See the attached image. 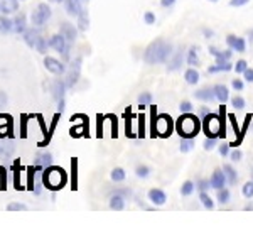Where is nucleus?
Returning <instances> with one entry per match:
<instances>
[{"instance_id": "20", "label": "nucleus", "mask_w": 253, "mask_h": 228, "mask_svg": "<svg viewBox=\"0 0 253 228\" xmlns=\"http://www.w3.org/2000/svg\"><path fill=\"white\" fill-rule=\"evenodd\" d=\"M14 32V19H9V15H0V34L7 36V34Z\"/></svg>"}, {"instance_id": "23", "label": "nucleus", "mask_w": 253, "mask_h": 228, "mask_svg": "<svg viewBox=\"0 0 253 228\" xmlns=\"http://www.w3.org/2000/svg\"><path fill=\"white\" fill-rule=\"evenodd\" d=\"M76 27L78 30H81V32H86L88 29H90V15H88V10H81V14L78 15V24H76Z\"/></svg>"}, {"instance_id": "7", "label": "nucleus", "mask_w": 253, "mask_h": 228, "mask_svg": "<svg viewBox=\"0 0 253 228\" xmlns=\"http://www.w3.org/2000/svg\"><path fill=\"white\" fill-rule=\"evenodd\" d=\"M49 48H52L56 52H59V54H63L64 59L70 58V48H71V43H68V39L63 36V34H54V36L49 37Z\"/></svg>"}, {"instance_id": "26", "label": "nucleus", "mask_w": 253, "mask_h": 228, "mask_svg": "<svg viewBox=\"0 0 253 228\" xmlns=\"http://www.w3.org/2000/svg\"><path fill=\"white\" fill-rule=\"evenodd\" d=\"M233 70V64L229 63V61H226V63H216L213 64V66L208 68V73H220V71H231Z\"/></svg>"}, {"instance_id": "49", "label": "nucleus", "mask_w": 253, "mask_h": 228, "mask_svg": "<svg viewBox=\"0 0 253 228\" xmlns=\"http://www.w3.org/2000/svg\"><path fill=\"white\" fill-rule=\"evenodd\" d=\"M7 101H9V97H7V93L0 90V108H3V106L7 105Z\"/></svg>"}, {"instance_id": "15", "label": "nucleus", "mask_w": 253, "mask_h": 228, "mask_svg": "<svg viewBox=\"0 0 253 228\" xmlns=\"http://www.w3.org/2000/svg\"><path fill=\"white\" fill-rule=\"evenodd\" d=\"M64 7H66V12L71 17H78L83 10V2L81 0H64Z\"/></svg>"}, {"instance_id": "54", "label": "nucleus", "mask_w": 253, "mask_h": 228, "mask_svg": "<svg viewBox=\"0 0 253 228\" xmlns=\"http://www.w3.org/2000/svg\"><path fill=\"white\" fill-rule=\"evenodd\" d=\"M204 34H206V37L209 39V37L213 36V30H204Z\"/></svg>"}, {"instance_id": "18", "label": "nucleus", "mask_w": 253, "mask_h": 228, "mask_svg": "<svg viewBox=\"0 0 253 228\" xmlns=\"http://www.w3.org/2000/svg\"><path fill=\"white\" fill-rule=\"evenodd\" d=\"M125 208V196L122 193L115 191L112 198H110V210L113 211H122Z\"/></svg>"}, {"instance_id": "29", "label": "nucleus", "mask_w": 253, "mask_h": 228, "mask_svg": "<svg viewBox=\"0 0 253 228\" xmlns=\"http://www.w3.org/2000/svg\"><path fill=\"white\" fill-rule=\"evenodd\" d=\"M187 64L193 68L199 66V56H198V48H191L187 51Z\"/></svg>"}, {"instance_id": "59", "label": "nucleus", "mask_w": 253, "mask_h": 228, "mask_svg": "<svg viewBox=\"0 0 253 228\" xmlns=\"http://www.w3.org/2000/svg\"><path fill=\"white\" fill-rule=\"evenodd\" d=\"M209 2H213V3H214V2H218V0H209Z\"/></svg>"}, {"instance_id": "53", "label": "nucleus", "mask_w": 253, "mask_h": 228, "mask_svg": "<svg viewBox=\"0 0 253 228\" xmlns=\"http://www.w3.org/2000/svg\"><path fill=\"white\" fill-rule=\"evenodd\" d=\"M208 113H209V112H208V108H202V110H201V115H202V119H204V117L208 115Z\"/></svg>"}, {"instance_id": "44", "label": "nucleus", "mask_w": 253, "mask_h": 228, "mask_svg": "<svg viewBox=\"0 0 253 228\" xmlns=\"http://www.w3.org/2000/svg\"><path fill=\"white\" fill-rule=\"evenodd\" d=\"M144 21H145V24H149V25L155 24V14L154 12H145L144 14Z\"/></svg>"}, {"instance_id": "4", "label": "nucleus", "mask_w": 253, "mask_h": 228, "mask_svg": "<svg viewBox=\"0 0 253 228\" xmlns=\"http://www.w3.org/2000/svg\"><path fill=\"white\" fill-rule=\"evenodd\" d=\"M22 39H24V43L27 44L29 48L36 49L41 54H46V51H48L49 48V43L42 37V34L37 30V27H30L25 30V32L22 34Z\"/></svg>"}, {"instance_id": "19", "label": "nucleus", "mask_w": 253, "mask_h": 228, "mask_svg": "<svg viewBox=\"0 0 253 228\" xmlns=\"http://www.w3.org/2000/svg\"><path fill=\"white\" fill-rule=\"evenodd\" d=\"M209 54H213L214 58H216V63H226V61H229L233 54V49H226V51H220V49H216L214 46H209Z\"/></svg>"}, {"instance_id": "34", "label": "nucleus", "mask_w": 253, "mask_h": 228, "mask_svg": "<svg viewBox=\"0 0 253 228\" xmlns=\"http://www.w3.org/2000/svg\"><path fill=\"white\" fill-rule=\"evenodd\" d=\"M181 63H182V52L179 51V52H176V56L172 58V61H169V70L171 71L177 70V68L181 66Z\"/></svg>"}, {"instance_id": "36", "label": "nucleus", "mask_w": 253, "mask_h": 228, "mask_svg": "<svg viewBox=\"0 0 253 228\" xmlns=\"http://www.w3.org/2000/svg\"><path fill=\"white\" fill-rule=\"evenodd\" d=\"M241 193H243V196L247 198V200H252L253 198V181L245 182L243 188H241Z\"/></svg>"}, {"instance_id": "28", "label": "nucleus", "mask_w": 253, "mask_h": 228, "mask_svg": "<svg viewBox=\"0 0 253 228\" xmlns=\"http://www.w3.org/2000/svg\"><path fill=\"white\" fill-rule=\"evenodd\" d=\"M223 171H225L226 179H228L229 184H236V181H238V174H236V171L233 169V166L231 164H225Z\"/></svg>"}, {"instance_id": "17", "label": "nucleus", "mask_w": 253, "mask_h": 228, "mask_svg": "<svg viewBox=\"0 0 253 228\" xmlns=\"http://www.w3.org/2000/svg\"><path fill=\"white\" fill-rule=\"evenodd\" d=\"M25 30H27V15L24 12H21L14 17V32L24 34Z\"/></svg>"}, {"instance_id": "42", "label": "nucleus", "mask_w": 253, "mask_h": 228, "mask_svg": "<svg viewBox=\"0 0 253 228\" xmlns=\"http://www.w3.org/2000/svg\"><path fill=\"white\" fill-rule=\"evenodd\" d=\"M179 110H181V113H191L193 112V103L184 100V101H181V105H179Z\"/></svg>"}, {"instance_id": "30", "label": "nucleus", "mask_w": 253, "mask_h": 228, "mask_svg": "<svg viewBox=\"0 0 253 228\" xmlns=\"http://www.w3.org/2000/svg\"><path fill=\"white\" fill-rule=\"evenodd\" d=\"M199 200H201L202 206H204L206 210H213V208H214V201H213V198H211L206 191H199Z\"/></svg>"}, {"instance_id": "48", "label": "nucleus", "mask_w": 253, "mask_h": 228, "mask_svg": "<svg viewBox=\"0 0 253 228\" xmlns=\"http://www.w3.org/2000/svg\"><path fill=\"white\" fill-rule=\"evenodd\" d=\"M248 2H250V0H229V5L231 7H243V5H247Z\"/></svg>"}, {"instance_id": "9", "label": "nucleus", "mask_w": 253, "mask_h": 228, "mask_svg": "<svg viewBox=\"0 0 253 228\" xmlns=\"http://www.w3.org/2000/svg\"><path fill=\"white\" fill-rule=\"evenodd\" d=\"M44 68L52 75H64V71H66L64 63H61L59 59L52 58V56H46L44 58Z\"/></svg>"}, {"instance_id": "10", "label": "nucleus", "mask_w": 253, "mask_h": 228, "mask_svg": "<svg viewBox=\"0 0 253 228\" xmlns=\"http://www.w3.org/2000/svg\"><path fill=\"white\" fill-rule=\"evenodd\" d=\"M226 182H228V179H226L225 171H223V169H214V173L211 174V177H209V184H211V188H214V189H216V191H218V189L225 188Z\"/></svg>"}, {"instance_id": "50", "label": "nucleus", "mask_w": 253, "mask_h": 228, "mask_svg": "<svg viewBox=\"0 0 253 228\" xmlns=\"http://www.w3.org/2000/svg\"><path fill=\"white\" fill-rule=\"evenodd\" d=\"M220 154L223 155V157L229 154V146H228V144H223V146H220Z\"/></svg>"}, {"instance_id": "58", "label": "nucleus", "mask_w": 253, "mask_h": 228, "mask_svg": "<svg viewBox=\"0 0 253 228\" xmlns=\"http://www.w3.org/2000/svg\"><path fill=\"white\" fill-rule=\"evenodd\" d=\"M81 2H83V3H88V2H90V0H81Z\"/></svg>"}, {"instance_id": "24", "label": "nucleus", "mask_w": 253, "mask_h": 228, "mask_svg": "<svg viewBox=\"0 0 253 228\" xmlns=\"http://www.w3.org/2000/svg\"><path fill=\"white\" fill-rule=\"evenodd\" d=\"M36 162L37 166H42V167H48V166H52V154L51 152H39L36 155Z\"/></svg>"}, {"instance_id": "52", "label": "nucleus", "mask_w": 253, "mask_h": 228, "mask_svg": "<svg viewBox=\"0 0 253 228\" xmlns=\"http://www.w3.org/2000/svg\"><path fill=\"white\" fill-rule=\"evenodd\" d=\"M174 2H176V0H160V5H162V7H171V5H174Z\"/></svg>"}, {"instance_id": "2", "label": "nucleus", "mask_w": 253, "mask_h": 228, "mask_svg": "<svg viewBox=\"0 0 253 228\" xmlns=\"http://www.w3.org/2000/svg\"><path fill=\"white\" fill-rule=\"evenodd\" d=\"M68 181L66 171L59 166H48L42 171V182L44 188L51 189V191H59L61 188H64Z\"/></svg>"}, {"instance_id": "39", "label": "nucleus", "mask_w": 253, "mask_h": 228, "mask_svg": "<svg viewBox=\"0 0 253 228\" xmlns=\"http://www.w3.org/2000/svg\"><path fill=\"white\" fill-rule=\"evenodd\" d=\"M231 105L235 106L236 110L245 108V98H243V97H238V95H236V97L231 98Z\"/></svg>"}, {"instance_id": "5", "label": "nucleus", "mask_w": 253, "mask_h": 228, "mask_svg": "<svg viewBox=\"0 0 253 228\" xmlns=\"http://www.w3.org/2000/svg\"><path fill=\"white\" fill-rule=\"evenodd\" d=\"M202 128H204V134L206 137H214L218 139L220 135H223V125H221V120L218 115L214 113H208L204 117V122H202Z\"/></svg>"}, {"instance_id": "25", "label": "nucleus", "mask_w": 253, "mask_h": 228, "mask_svg": "<svg viewBox=\"0 0 253 228\" xmlns=\"http://www.w3.org/2000/svg\"><path fill=\"white\" fill-rule=\"evenodd\" d=\"M199 78H201V76H199V73L196 71V68L193 66H191L189 70H186V73H184V79H186L187 85H196Z\"/></svg>"}, {"instance_id": "12", "label": "nucleus", "mask_w": 253, "mask_h": 228, "mask_svg": "<svg viewBox=\"0 0 253 228\" xmlns=\"http://www.w3.org/2000/svg\"><path fill=\"white\" fill-rule=\"evenodd\" d=\"M59 32L63 34L64 37L68 39V43H75L76 37H78V27H75L70 22H61V27H59Z\"/></svg>"}, {"instance_id": "32", "label": "nucleus", "mask_w": 253, "mask_h": 228, "mask_svg": "<svg viewBox=\"0 0 253 228\" xmlns=\"http://www.w3.org/2000/svg\"><path fill=\"white\" fill-rule=\"evenodd\" d=\"M216 200L220 201L221 204H226V203H229V200H231V195H229V189H226V188H221V189H218Z\"/></svg>"}, {"instance_id": "33", "label": "nucleus", "mask_w": 253, "mask_h": 228, "mask_svg": "<svg viewBox=\"0 0 253 228\" xmlns=\"http://www.w3.org/2000/svg\"><path fill=\"white\" fill-rule=\"evenodd\" d=\"M194 188H196V184H194L193 181H184L182 186H181V195L182 196H191L194 191Z\"/></svg>"}, {"instance_id": "57", "label": "nucleus", "mask_w": 253, "mask_h": 228, "mask_svg": "<svg viewBox=\"0 0 253 228\" xmlns=\"http://www.w3.org/2000/svg\"><path fill=\"white\" fill-rule=\"evenodd\" d=\"M49 2H52V3H61V2H64V0H49Z\"/></svg>"}, {"instance_id": "45", "label": "nucleus", "mask_w": 253, "mask_h": 228, "mask_svg": "<svg viewBox=\"0 0 253 228\" xmlns=\"http://www.w3.org/2000/svg\"><path fill=\"white\" fill-rule=\"evenodd\" d=\"M229 155H231V161L233 162H238V161H241V157H243V152H241L240 149H235Z\"/></svg>"}, {"instance_id": "3", "label": "nucleus", "mask_w": 253, "mask_h": 228, "mask_svg": "<svg viewBox=\"0 0 253 228\" xmlns=\"http://www.w3.org/2000/svg\"><path fill=\"white\" fill-rule=\"evenodd\" d=\"M177 127V134L181 135V139H194L199 134V128H201V122L196 115L191 113H182L181 119L176 124Z\"/></svg>"}, {"instance_id": "40", "label": "nucleus", "mask_w": 253, "mask_h": 228, "mask_svg": "<svg viewBox=\"0 0 253 228\" xmlns=\"http://www.w3.org/2000/svg\"><path fill=\"white\" fill-rule=\"evenodd\" d=\"M202 147H204V151H213L214 147H216V139H214V137H206Z\"/></svg>"}, {"instance_id": "27", "label": "nucleus", "mask_w": 253, "mask_h": 228, "mask_svg": "<svg viewBox=\"0 0 253 228\" xmlns=\"http://www.w3.org/2000/svg\"><path fill=\"white\" fill-rule=\"evenodd\" d=\"M152 93H149V91H142L139 95V98H137V101H139V106L140 108H147V106L152 105Z\"/></svg>"}, {"instance_id": "8", "label": "nucleus", "mask_w": 253, "mask_h": 228, "mask_svg": "<svg viewBox=\"0 0 253 228\" xmlns=\"http://www.w3.org/2000/svg\"><path fill=\"white\" fill-rule=\"evenodd\" d=\"M154 130H155L159 135H162V137L171 135V132H172V122H171V117H167V115L157 117L155 122H154Z\"/></svg>"}, {"instance_id": "1", "label": "nucleus", "mask_w": 253, "mask_h": 228, "mask_svg": "<svg viewBox=\"0 0 253 228\" xmlns=\"http://www.w3.org/2000/svg\"><path fill=\"white\" fill-rule=\"evenodd\" d=\"M172 56V44L166 43L164 39H155L154 43H151L147 46L144 52V59L149 64H159V63H166L171 59Z\"/></svg>"}, {"instance_id": "35", "label": "nucleus", "mask_w": 253, "mask_h": 228, "mask_svg": "<svg viewBox=\"0 0 253 228\" xmlns=\"http://www.w3.org/2000/svg\"><path fill=\"white\" fill-rule=\"evenodd\" d=\"M135 174H137V177H142V179H145V177H149V174H151V167L145 166V164L137 166Z\"/></svg>"}, {"instance_id": "38", "label": "nucleus", "mask_w": 253, "mask_h": 228, "mask_svg": "<svg viewBox=\"0 0 253 228\" xmlns=\"http://www.w3.org/2000/svg\"><path fill=\"white\" fill-rule=\"evenodd\" d=\"M27 206L24 203H9L7 204V211H25Z\"/></svg>"}, {"instance_id": "56", "label": "nucleus", "mask_w": 253, "mask_h": 228, "mask_svg": "<svg viewBox=\"0 0 253 228\" xmlns=\"http://www.w3.org/2000/svg\"><path fill=\"white\" fill-rule=\"evenodd\" d=\"M245 210H253V204H247V206H245Z\"/></svg>"}, {"instance_id": "31", "label": "nucleus", "mask_w": 253, "mask_h": 228, "mask_svg": "<svg viewBox=\"0 0 253 228\" xmlns=\"http://www.w3.org/2000/svg\"><path fill=\"white\" fill-rule=\"evenodd\" d=\"M110 177H112V181L115 182H122L126 177L125 169L124 167H115V169H112V173H110Z\"/></svg>"}, {"instance_id": "13", "label": "nucleus", "mask_w": 253, "mask_h": 228, "mask_svg": "<svg viewBox=\"0 0 253 228\" xmlns=\"http://www.w3.org/2000/svg\"><path fill=\"white\" fill-rule=\"evenodd\" d=\"M226 44H228L229 49H233V51L236 52H245V49H247V43H245L243 37H236L233 36V34H229V36L226 37Z\"/></svg>"}, {"instance_id": "11", "label": "nucleus", "mask_w": 253, "mask_h": 228, "mask_svg": "<svg viewBox=\"0 0 253 228\" xmlns=\"http://www.w3.org/2000/svg\"><path fill=\"white\" fill-rule=\"evenodd\" d=\"M14 152H15V146L12 140H9L7 137L5 139H0V159H2V161L12 157Z\"/></svg>"}, {"instance_id": "47", "label": "nucleus", "mask_w": 253, "mask_h": 228, "mask_svg": "<svg viewBox=\"0 0 253 228\" xmlns=\"http://www.w3.org/2000/svg\"><path fill=\"white\" fill-rule=\"evenodd\" d=\"M231 86H233V88H235L236 91H241V90H243V81H241V79L240 78H235V79H233V83H231Z\"/></svg>"}, {"instance_id": "51", "label": "nucleus", "mask_w": 253, "mask_h": 228, "mask_svg": "<svg viewBox=\"0 0 253 228\" xmlns=\"http://www.w3.org/2000/svg\"><path fill=\"white\" fill-rule=\"evenodd\" d=\"M9 130H10V128L7 127V124L3 125V127H0V139H5L7 134H9Z\"/></svg>"}, {"instance_id": "22", "label": "nucleus", "mask_w": 253, "mask_h": 228, "mask_svg": "<svg viewBox=\"0 0 253 228\" xmlns=\"http://www.w3.org/2000/svg\"><path fill=\"white\" fill-rule=\"evenodd\" d=\"M213 90H214V95H216V100L220 101V103L225 105L226 101L229 100V91L225 85H216Z\"/></svg>"}, {"instance_id": "60", "label": "nucleus", "mask_w": 253, "mask_h": 228, "mask_svg": "<svg viewBox=\"0 0 253 228\" xmlns=\"http://www.w3.org/2000/svg\"><path fill=\"white\" fill-rule=\"evenodd\" d=\"M21 2H24V0H21Z\"/></svg>"}, {"instance_id": "37", "label": "nucleus", "mask_w": 253, "mask_h": 228, "mask_svg": "<svg viewBox=\"0 0 253 228\" xmlns=\"http://www.w3.org/2000/svg\"><path fill=\"white\" fill-rule=\"evenodd\" d=\"M193 147H194V139H182L181 140V152H189V151H193Z\"/></svg>"}, {"instance_id": "41", "label": "nucleus", "mask_w": 253, "mask_h": 228, "mask_svg": "<svg viewBox=\"0 0 253 228\" xmlns=\"http://www.w3.org/2000/svg\"><path fill=\"white\" fill-rule=\"evenodd\" d=\"M248 68V64H247V61L245 59H240V61H236V64L233 66V70L236 71V73H245V70Z\"/></svg>"}, {"instance_id": "46", "label": "nucleus", "mask_w": 253, "mask_h": 228, "mask_svg": "<svg viewBox=\"0 0 253 228\" xmlns=\"http://www.w3.org/2000/svg\"><path fill=\"white\" fill-rule=\"evenodd\" d=\"M243 76H245V81L253 83V68H247V70H245V73H243Z\"/></svg>"}, {"instance_id": "55", "label": "nucleus", "mask_w": 253, "mask_h": 228, "mask_svg": "<svg viewBox=\"0 0 253 228\" xmlns=\"http://www.w3.org/2000/svg\"><path fill=\"white\" fill-rule=\"evenodd\" d=\"M248 37H250V43H253V29L248 32Z\"/></svg>"}, {"instance_id": "14", "label": "nucleus", "mask_w": 253, "mask_h": 228, "mask_svg": "<svg viewBox=\"0 0 253 228\" xmlns=\"http://www.w3.org/2000/svg\"><path fill=\"white\" fill-rule=\"evenodd\" d=\"M149 201H151L152 204H155V206H162V204H166V201H167V196H166V193L162 191V189H151L149 191Z\"/></svg>"}, {"instance_id": "21", "label": "nucleus", "mask_w": 253, "mask_h": 228, "mask_svg": "<svg viewBox=\"0 0 253 228\" xmlns=\"http://www.w3.org/2000/svg\"><path fill=\"white\" fill-rule=\"evenodd\" d=\"M194 97L196 100H201V101H213L216 100V95H214V90L213 88H202V90H198L194 91Z\"/></svg>"}, {"instance_id": "43", "label": "nucleus", "mask_w": 253, "mask_h": 228, "mask_svg": "<svg viewBox=\"0 0 253 228\" xmlns=\"http://www.w3.org/2000/svg\"><path fill=\"white\" fill-rule=\"evenodd\" d=\"M209 179H199L198 182H196V188L199 189V191H206V189L209 188Z\"/></svg>"}, {"instance_id": "6", "label": "nucleus", "mask_w": 253, "mask_h": 228, "mask_svg": "<svg viewBox=\"0 0 253 228\" xmlns=\"http://www.w3.org/2000/svg\"><path fill=\"white\" fill-rule=\"evenodd\" d=\"M51 15H52L51 7L42 2L36 7V10H32V14H30V22H32L34 27H42V25L51 19Z\"/></svg>"}, {"instance_id": "16", "label": "nucleus", "mask_w": 253, "mask_h": 228, "mask_svg": "<svg viewBox=\"0 0 253 228\" xmlns=\"http://www.w3.org/2000/svg\"><path fill=\"white\" fill-rule=\"evenodd\" d=\"M19 10V0H0V14L10 15L17 14Z\"/></svg>"}]
</instances>
